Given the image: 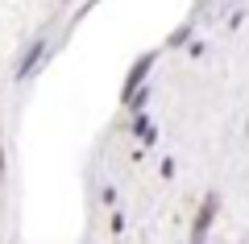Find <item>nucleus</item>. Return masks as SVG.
I'll return each instance as SVG.
<instances>
[{
	"label": "nucleus",
	"instance_id": "9",
	"mask_svg": "<svg viewBox=\"0 0 249 244\" xmlns=\"http://www.w3.org/2000/svg\"><path fill=\"white\" fill-rule=\"evenodd\" d=\"M187 54H191V58H204L208 46H204V42H187Z\"/></svg>",
	"mask_w": 249,
	"mask_h": 244
},
{
	"label": "nucleus",
	"instance_id": "12",
	"mask_svg": "<svg viewBox=\"0 0 249 244\" xmlns=\"http://www.w3.org/2000/svg\"><path fill=\"white\" fill-rule=\"evenodd\" d=\"M58 4H71V0H58Z\"/></svg>",
	"mask_w": 249,
	"mask_h": 244
},
{
	"label": "nucleus",
	"instance_id": "3",
	"mask_svg": "<svg viewBox=\"0 0 249 244\" xmlns=\"http://www.w3.org/2000/svg\"><path fill=\"white\" fill-rule=\"evenodd\" d=\"M133 137L142 141V145H154V141H158V129H154V120H150L145 112L133 116Z\"/></svg>",
	"mask_w": 249,
	"mask_h": 244
},
{
	"label": "nucleus",
	"instance_id": "6",
	"mask_svg": "<svg viewBox=\"0 0 249 244\" xmlns=\"http://www.w3.org/2000/svg\"><path fill=\"white\" fill-rule=\"evenodd\" d=\"M100 203H104V207H116V186H112V182L100 186Z\"/></svg>",
	"mask_w": 249,
	"mask_h": 244
},
{
	"label": "nucleus",
	"instance_id": "1",
	"mask_svg": "<svg viewBox=\"0 0 249 244\" xmlns=\"http://www.w3.org/2000/svg\"><path fill=\"white\" fill-rule=\"evenodd\" d=\"M46 54H50V37L46 33H37L34 42L25 46V54H21V62H17V70H13V83H29V79L42 70V62H46Z\"/></svg>",
	"mask_w": 249,
	"mask_h": 244
},
{
	"label": "nucleus",
	"instance_id": "2",
	"mask_svg": "<svg viewBox=\"0 0 249 244\" xmlns=\"http://www.w3.org/2000/svg\"><path fill=\"white\" fill-rule=\"evenodd\" d=\"M158 58H162V50H145L142 58L133 62V66H129V75H124V83H121V104L129 96H133V91H142L145 83H150V70L158 66Z\"/></svg>",
	"mask_w": 249,
	"mask_h": 244
},
{
	"label": "nucleus",
	"instance_id": "8",
	"mask_svg": "<svg viewBox=\"0 0 249 244\" xmlns=\"http://www.w3.org/2000/svg\"><path fill=\"white\" fill-rule=\"evenodd\" d=\"M158 174L166 178V182H170V178L178 174V166H175V157H162V166H158Z\"/></svg>",
	"mask_w": 249,
	"mask_h": 244
},
{
	"label": "nucleus",
	"instance_id": "10",
	"mask_svg": "<svg viewBox=\"0 0 249 244\" xmlns=\"http://www.w3.org/2000/svg\"><path fill=\"white\" fill-rule=\"evenodd\" d=\"M187 244H208V236H196V232H191V240H187Z\"/></svg>",
	"mask_w": 249,
	"mask_h": 244
},
{
	"label": "nucleus",
	"instance_id": "4",
	"mask_svg": "<svg viewBox=\"0 0 249 244\" xmlns=\"http://www.w3.org/2000/svg\"><path fill=\"white\" fill-rule=\"evenodd\" d=\"M187 42H191V25H178V29H170V37H166V50H183Z\"/></svg>",
	"mask_w": 249,
	"mask_h": 244
},
{
	"label": "nucleus",
	"instance_id": "11",
	"mask_svg": "<svg viewBox=\"0 0 249 244\" xmlns=\"http://www.w3.org/2000/svg\"><path fill=\"white\" fill-rule=\"evenodd\" d=\"M0 178H4V149H0Z\"/></svg>",
	"mask_w": 249,
	"mask_h": 244
},
{
	"label": "nucleus",
	"instance_id": "7",
	"mask_svg": "<svg viewBox=\"0 0 249 244\" xmlns=\"http://www.w3.org/2000/svg\"><path fill=\"white\" fill-rule=\"evenodd\" d=\"M96 4H100V0H83V4H79V13H75V17H71V29H75V25H79V21H83V17H88V13H91V9H96Z\"/></svg>",
	"mask_w": 249,
	"mask_h": 244
},
{
	"label": "nucleus",
	"instance_id": "5",
	"mask_svg": "<svg viewBox=\"0 0 249 244\" xmlns=\"http://www.w3.org/2000/svg\"><path fill=\"white\" fill-rule=\"evenodd\" d=\"M124 108H129V112H145V108H150V87H142V91H133V96L124 99Z\"/></svg>",
	"mask_w": 249,
	"mask_h": 244
}]
</instances>
